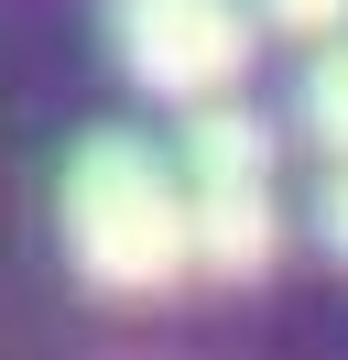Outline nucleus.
Returning <instances> with one entry per match:
<instances>
[{"label":"nucleus","instance_id":"nucleus-5","mask_svg":"<svg viewBox=\"0 0 348 360\" xmlns=\"http://www.w3.org/2000/svg\"><path fill=\"white\" fill-rule=\"evenodd\" d=\"M261 22H272V33H304V44H316V33H337V22H348V0H261Z\"/></svg>","mask_w":348,"mask_h":360},{"label":"nucleus","instance_id":"nucleus-1","mask_svg":"<svg viewBox=\"0 0 348 360\" xmlns=\"http://www.w3.org/2000/svg\"><path fill=\"white\" fill-rule=\"evenodd\" d=\"M55 229L87 295L109 306H152L196 273V219H185V175L174 153H152L142 131H87L55 175Z\"/></svg>","mask_w":348,"mask_h":360},{"label":"nucleus","instance_id":"nucleus-2","mask_svg":"<svg viewBox=\"0 0 348 360\" xmlns=\"http://www.w3.org/2000/svg\"><path fill=\"white\" fill-rule=\"evenodd\" d=\"M174 175H185V219H196V273L218 284H261L283 262V186H272V131L229 98H196L185 142H174Z\"/></svg>","mask_w":348,"mask_h":360},{"label":"nucleus","instance_id":"nucleus-3","mask_svg":"<svg viewBox=\"0 0 348 360\" xmlns=\"http://www.w3.org/2000/svg\"><path fill=\"white\" fill-rule=\"evenodd\" d=\"M109 44H120L142 98H229L250 66V11L239 0H109Z\"/></svg>","mask_w":348,"mask_h":360},{"label":"nucleus","instance_id":"nucleus-4","mask_svg":"<svg viewBox=\"0 0 348 360\" xmlns=\"http://www.w3.org/2000/svg\"><path fill=\"white\" fill-rule=\"evenodd\" d=\"M294 120H304V142H316L326 164L348 153V22H337V33H316V55H304V88H294Z\"/></svg>","mask_w":348,"mask_h":360},{"label":"nucleus","instance_id":"nucleus-6","mask_svg":"<svg viewBox=\"0 0 348 360\" xmlns=\"http://www.w3.org/2000/svg\"><path fill=\"white\" fill-rule=\"evenodd\" d=\"M316 229H326V251L348 262V153L326 164V197H316Z\"/></svg>","mask_w":348,"mask_h":360}]
</instances>
